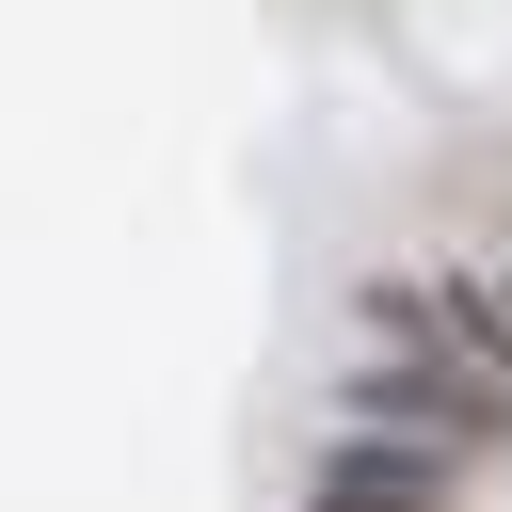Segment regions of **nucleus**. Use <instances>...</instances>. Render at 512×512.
<instances>
[{"label":"nucleus","instance_id":"1","mask_svg":"<svg viewBox=\"0 0 512 512\" xmlns=\"http://www.w3.org/2000/svg\"><path fill=\"white\" fill-rule=\"evenodd\" d=\"M320 512H448V480L432 464H384V448H336L320 464Z\"/></svg>","mask_w":512,"mask_h":512}]
</instances>
